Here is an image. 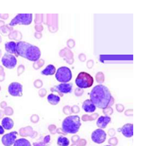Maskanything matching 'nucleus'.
<instances>
[{"label":"nucleus","mask_w":146,"mask_h":146,"mask_svg":"<svg viewBox=\"0 0 146 146\" xmlns=\"http://www.w3.org/2000/svg\"><path fill=\"white\" fill-rule=\"evenodd\" d=\"M47 101L51 105L56 106L60 102V96H58V95H55L54 94H50L47 96Z\"/></svg>","instance_id":"nucleus-19"},{"label":"nucleus","mask_w":146,"mask_h":146,"mask_svg":"<svg viewBox=\"0 0 146 146\" xmlns=\"http://www.w3.org/2000/svg\"><path fill=\"white\" fill-rule=\"evenodd\" d=\"M24 66L23 65H20L19 66L18 70H17V72H18V76L21 75L22 73H24Z\"/></svg>","instance_id":"nucleus-36"},{"label":"nucleus","mask_w":146,"mask_h":146,"mask_svg":"<svg viewBox=\"0 0 146 146\" xmlns=\"http://www.w3.org/2000/svg\"><path fill=\"white\" fill-rule=\"evenodd\" d=\"M18 133L17 131H11V132L4 135L1 138V143L4 146H11L14 145L15 141H17V137Z\"/></svg>","instance_id":"nucleus-11"},{"label":"nucleus","mask_w":146,"mask_h":146,"mask_svg":"<svg viewBox=\"0 0 146 146\" xmlns=\"http://www.w3.org/2000/svg\"><path fill=\"white\" fill-rule=\"evenodd\" d=\"M1 108H7V104H6V102H2L1 103Z\"/></svg>","instance_id":"nucleus-45"},{"label":"nucleus","mask_w":146,"mask_h":146,"mask_svg":"<svg viewBox=\"0 0 146 146\" xmlns=\"http://www.w3.org/2000/svg\"><path fill=\"white\" fill-rule=\"evenodd\" d=\"M104 113L107 116H109L110 115L113 113V109L111 107H107L106 108L104 109Z\"/></svg>","instance_id":"nucleus-25"},{"label":"nucleus","mask_w":146,"mask_h":146,"mask_svg":"<svg viewBox=\"0 0 146 146\" xmlns=\"http://www.w3.org/2000/svg\"><path fill=\"white\" fill-rule=\"evenodd\" d=\"M38 120H39V118H38V116L37 115H36V114H34V115H32L31 117V121L32 123H37L38 121Z\"/></svg>","instance_id":"nucleus-32"},{"label":"nucleus","mask_w":146,"mask_h":146,"mask_svg":"<svg viewBox=\"0 0 146 146\" xmlns=\"http://www.w3.org/2000/svg\"><path fill=\"white\" fill-rule=\"evenodd\" d=\"M79 59L81 60V61H85V58H84V54H81V55L79 56Z\"/></svg>","instance_id":"nucleus-43"},{"label":"nucleus","mask_w":146,"mask_h":146,"mask_svg":"<svg viewBox=\"0 0 146 146\" xmlns=\"http://www.w3.org/2000/svg\"><path fill=\"white\" fill-rule=\"evenodd\" d=\"M48 130H49L50 132L53 134H54L56 132V126L54 125H49V126H48Z\"/></svg>","instance_id":"nucleus-35"},{"label":"nucleus","mask_w":146,"mask_h":146,"mask_svg":"<svg viewBox=\"0 0 146 146\" xmlns=\"http://www.w3.org/2000/svg\"><path fill=\"white\" fill-rule=\"evenodd\" d=\"M72 146H76V145H73Z\"/></svg>","instance_id":"nucleus-49"},{"label":"nucleus","mask_w":146,"mask_h":146,"mask_svg":"<svg viewBox=\"0 0 146 146\" xmlns=\"http://www.w3.org/2000/svg\"><path fill=\"white\" fill-rule=\"evenodd\" d=\"M35 36L37 38H41V34H38V33H36L35 34Z\"/></svg>","instance_id":"nucleus-46"},{"label":"nucleus","mask_w":146,"mask_h":146,"mask_svg":"<svg viewBox=\"0 0 146 146\" xmlns=\"http://www.w3.org/2000/svg\"><path fill=\"white\" fill-rule=\"evenodd\" d=\"M83 94H84V91H83V89H81V88H76L75 95L76 96H82Z\"/></svg>","instance_id":"nucleus-30"},{"label":"nucleus","mask_w":146,"mask_h":146,"mask_svg":"<svg viewBox=\"0 0 146 146\" xmlns=\"http://www.w3.org/2000/svg\"><path fill=\"white\" fill-rule=\"evenodd\" d=\"M56 69L55 66L52 64H49L41 71V74L44 76H52L56 74Z\"/></svg>","instance_id":"nucleus-18"},{"label":"nucleus","mask_w":146,"mask_h":146,"mask_svg":"<svg viewBox=\"0 0 146 146\" xmlns=\"http://www.w3.org/2000/svg\"><path fill=\"white\" fill-rule=\"evenodd\" d=\"M80 146H84L85 144H86V141L85 140H81V143H79Z\"/></svg>","instance_id":"nucleus-41"},{"label":"nucleus","mask_w":146,"mask_h":146,"mask_svg":"<svg viewBox=\"0 0 146 146\" xmlns=\"http://www.w3.org/2000/svg\"><path fill=\"white\" fill-rule=\"evenodd\" d=\"M4 129L1 125H0V135H2V134H4Z\"/></svg>","instance_id":"nucleus-42"},{"label":"nucleus","mask_w":146,"mask_h":146,"mask_svg":"<svg viewBox=\"0 0 146 146\" xmlns=\"http://www.w3.org/2000/svg\"><path fill=\"white\" fill-rule=\"evenodd\" d=\"M19 134L22 137L30 136L31 138L36 137V133L33 131L32 127L31 126H27L25 128H21L19 131Z\"/></svg>","instance_id":"nucleus-15"},{"label":"nucleus","mask_w":146,"mask_h":146,"mask_svg":"<svg viewBox=\"0 0 146 146\" xmlns=\"http://www.w3.org/2000/svg\"><path fill=\"white\" fill-rule=\"evenodd\" d=\"M46 92L47 91L45 88H41V89H40L39 91H38V95H39V96L41 97V98H43V97H44L46 96Z\"/></svg>","instance_id":"nucleus-31"},{"label":"nucleus","mask_w":146,"mask_h":146,"mask_svg":"<svg viewBox=\"0 0 146 146\" xmlns=\"http://www.w3.org/2000/svg\"><path fill=\"white\" fill-rule=\"evenodd\" d=\"M111 122V118L110 116H107V115H101L98 118L96 122L97 126L101 129H104V128H106L107 125Z\"/></svg>","instance_id":"nucleus-13"},{"label":"nucleus","mask_w":146,"mask_h":146,"mask_svg":"<svg viewBox=\"0 0 146 146\" xmlns=\"http://www.w3.org/2000/svg\"><path fill=\"white\" fill-rule=\"evenodd\" d=\"M63 112L65 115H69L71 113V107L68 106H66L64 108H63Z\"/></svg>","instance_id":"nucleus-27"},{"label":"nucleus","mask_w":146,"mask_h":146,"mask_svg":"<svg viewBox=\"0 0 146 146\" xmlns=\"http://www.w3.org/2000/svg\"><path fill=\"white\" fill-rule=\"evenodd\" d=\"M5 50L8 52V54H14L15 56H18L16 51V47H17V43L14 41H9L5 44Z\"/></svg>","instance_id":"nucleus-17"},{"label":"nucleus","mask_w":146,"mask_h":146,"mask_svg":"<svg viewBox=\"0 0 146 146\" xmlns=\"http://www.w3.org/2000/svg\"><path fill=\"white\" fill-rule=\"evenodd\" d=\"M8 92L11 96L21 97L23 95V86L20 83L12 82L8 87Z\"/></svg>","instance_id":"nucleus-9"},{"label":"nucleus","mask_w":146,"mask_h":146,"mask_svg":"<svg viewBox=\"0 0 146 146\" xmlns=\"http://www.w3.org/2000/svg\"><path fill=\"white\" fill-rule=\"evenodd\" d=\"M71 113H78L80 112L79 108H78V106L76 105L74 106L72 108H71Z\"/></svg>","instance_id":"nucleus-34"},{"label":"nucleus","mask_w":146,"mask_h":146,"mask_svg":"<svg viewBox=\"0 0 146 146\" xmlns=\"http://www.w3.org/2000/svg\"><path fill=\"white\" fill-rule=\"evenodd\" d=\"M8 17V14H0V17H3L4 19H7Z\"/></svg>","instance_id":"nucleus-44"},{"label":"nucleus","mask_w":146,"mask_h":146,"mask_svg":"<svg viewBox=\"0 0 146 146\" xmlns=\"http://www.w3.org/2000/svg\"><path fill=\"white\" fill-rule=\"evenodd\" d=\"M94 82V78L91 74L86 72H80L76 78L75 83L78 88H88L93 86Z\"/></svg>","instance_id":"nucleus-4"},{"label":"nucleus","mask_w":146,"mask_h":146,"mask_svg":"<svg viewBox=\"0 0 146 146\" xmlns=\"http://www.w3.org/2000/svg\"><path fill=\"white\" fill-rule=\"evenodd\" d=\"M51 141V136L50 135H46L44 138V140H43V142L45 143L46 144H48V143Z\"/></svg>","instance_id":"nucleus-38"},{"label":"nucleus","mask_w":146,"mask_h":146,"mask_svg":"<svg viewBox=\"0 0 146 146\" xmlns=\"http://www.w3.org/2000/svg\"><path fill=\"white\" fill-rule=\"evenodd\" d=\"M81 126V118L78 115H68L63 121L61 131L65 134H76Z\"/></svg>","instance_id":"nucleus-3"},{"label":"nucleus","mask_w":146,"mask_h":146,"mask_svg":"<svg viewBox=\"0 0 146 146\" xmlns=\"http://www.w3.org/2000/svg\"><path fill=\"white\" fill-rule=\"evenodd\" d=\"M96 81L98 83H102L104 81V75L102 73H99V74H96Z\"/></svg>","instance_id":"nucleus-24"},{"label":"nucleus","mask_w":146,"mask_h":146,"mask_svg":"<svg viewBox=\"0 0 146 146\" xmlns=\"http://www.w3.org/2000/svg\"><path fill=\"white\" fill-rule=\"evenodd\" d=\"M106 133L103 129H96L91 134V140L97 144H101L105 142L106 139Z\"/></svg>","instance_id":"nucleus-10"},{"label":"nucleus","mask_w":146,"mask_h":146,"mask_svg":"<svg viewBox=\"0 0 146 146\" xmlns=\"http://www.w3.org/2000/svg\"><path fill=\"white\" fill-rule=\"evenodd\" d=\"M105 146H111V145H105Z\"/></svg>","instance_id":"nucleus-50"},{"label":"nucleus","mask_w":146,"mask_h":146,"mask_svg":"<svg viewBox=\"0 0 146 146\" xmlns=\"http://www.w3.org/2000/svg\"><path fill=\"white\" fill-rule=\"evenodd\" d=\"M70 144V141L66 137L60 135L57 138V145L58 146H68Z\"/></svg>","instance_id":"nucleus-20"},{"label":"nucleus","mask_w":146,"mask_h":146,"mask_svg":"<svg viewBox=\"0 0 146 146\" xmlns=\"http://www.w3.org/2000/svg\"><path fill=\"white\" fill-rule=\"evenodd\" d=\"M44 61L43 59H40V60H38L37 61H36V62H34V68H35V69H38V68H41V66H43V65H44Z\"/></svg>","instance_id":"nucleus-23"},{"label":"nucleus","mask_w":146,"mask_h":146,"mask_svg":"<svg viewBox=\"0 0 146 146\" xmlns=\"http://www.w3.org/2000/svg\"><path fill=\"white\" fill-rule=\"evenodd\" d=\"M116 109H117V111H118V112H120V113L122 112V111L124 110L123 106L121 105V104H117V105H116Z\"/></svg>","instance_id":"nucleus-39"},{"label":"nucleus","mask_w":146,"mask_h":146,"mask_svg":"<svg viewBox=\"0 0 146 146\" xmlns=\"http://www.w3.org/2000/svg\"><path fill=\"white\" fill-rule=\"evenodd\" d=\"M35 28H36V30L38 32H41V31L43 30V27L41 25H36Z\"/></svg>","instance_id":"nucleus-40"},{"label":"nucleus","mask_w":146,"mask_h":146,"mask_svg":"<svg viewBox=\"0 0 146 146\" xmlns=\"http://www.w3.org/2000/svg\"><path fill=\"white\" fill-rule=\"evenodd\" d=\"M13 146H31V143L26 138H19L17 139Z\"/></svg>","instance_id":"nucleus-21"},{"label":"nucleus","mask_w":146,"mask_h":146,"mask_svg":"<svg viewBox=\"0 0 146 146\" xmlns=\"http://www.w3.org/2000/svg\"><path fill=\"white\" fill-rule=\"evenodd\" d=\"M34 86H35L36 88H41V87H42V86H43L42 81H41V80H39V79L36 80V81H34Z\"/></svg>","instance_id":"nucleus-26"},{"label":"nucleus","mask_w":146,"mask_h":146,"mask_svg":"<svg viewBox=\"0 0 146 146\" xmlns=\"http://www.w3.org/2000/svg\"><path fill=\"white\" fill-rule=\"evenodd\" d=\"M98 117V113H94L91 115H84L81 117V120L83 121H94Z\"/></svg>","instance_id":"nucleus-22"},{"label":"nucleus","mask_w":146,"mask_h":146,"mask_svg":"<svg viewBox=\"0 0 146 146\" xmlns=\"http://www.w3.org/2000/svg\"><path fill=\"white\" fill-rule=\"evenodd\" d=\"M1 41V36H0V42Z\"/></svg>","instance_id":"nucleus-48"},{"label":"nucleus","mask_w":146,"mask_h":146,"mask_svg":"<svg viewBox=\"0 0 146 146\" xmlns=\"http://www.w3.org/2000/svg\"><path fill=\"white\" fill-rule=\"evenodd\" d=\"M90 100L96 107L103 110L107 107H111L115 101L109 89L102 84L93 88L90 93Z\"/></svg>","instance_id":"nucleus-1"},{"label":"nucleus","mask_w":146,"mask_h":146,"mask_svg":"<svg viewBox=\"0 0 146 146\" xmlns=\"http://www.w3.org/2000/svg\"><path fill=\"white\" fill-rule=\"evenodd\" d=\"M1 64L8 69H13L17 64V59L15 56L7 53L1 58Z\"/></svg>","instance_id":"nucleus-8"},{"label":"nucleus","mask_w":146,"mask_h":146,"mask_svg":"<svg viewBox=\"0 0 146 146\" xmlns=\"http://www.w3.org/2000/svg\"><path fill=\"white\" fill-rule=\"evenodd\" d=\"M82 108L86 113H93L94 112H95L96 109V107L95 106V105L93 104V102L91 100L87 99L83 103Z\"/></svg>","instance_id":"nucleus-14"},{"label":"nucleus","mask_w":146,"mask_h":146,"mask_svg":"<svg viewBox=\"0 0 146 146\" xmlns=\"http://www.w3.org/2000/svg\"><path fill=\"white\" fill-rule=\"evenodd\" d=\"M4 113L7 115H11L13 114V109L10 107H7L4 110Z\"/></svg>","instance_id":"nucleus-29"},{"label":"nucleus","mask_w":146,"mask_h":146,"mask_svg":"<svg viewBox=\"0 0 146 146\" xmlns=\"http://www.w3.org/2000/svg\"><path fill=\"white\" fill-rule=\"evenodd\" d=\"M0 90H1V87H0Z\"/></svg>","instance_id":"nucleus-51"},{"label":"nucleus","mask_w":146,"mask_h":146,"mask_svg":"<svg viewBox=\"0 0 146 146\" xmlns=\"http://www.w3.org/2000/svg\"><path fill=\"white\" fill-rule=\"evenodd\" d=\"M16 51L18 56H19L33 62L39 60L41 54V50L38 47L23 41H19L17 43Z\"/></svg>","instance_id":"nucleus-2"},{"label":"nucleus","mask_w":146,"mask_h":146,"mask_svg":"<svg viewBox=\"0 0 146 146\" xmlns=\"http://www.w3.org/2000/svg\"><path fill=\"white\" fill-rule=\"evenodd\" d=\"M3 115H4V113H3V111H0V118H3Z\"/></svg>","instance_id":"nucleus-47"},{"label":"nucleus","mask_w":146,"mask_h":146,"mask_svg":"<svg viewBox=\"0 0 146 146\" xmlns=\"http://www.w3.org/2000/svg\"><path fill=\"white\" fill-rule=\"evenodd\" d=\"M5 74H4V69L1 66H0V81H3L4 80Z\"/></svg>","instance_id":"nucleus-33"},{"label":"nucleus","mask_w":146,"mask_h":146,"mask_svg":"<svg viewBox=\"0 0 146 146\" xmlns=\"http://www.w3.org/2000/svg\"><path fill=\"white\" fill-rule=\"evenodd\" d=\"M73 84H68V83H64V84H60L58 85L51 88V92H56L59 94L61 96H63L64 94H71L72 92Z\"/></svg>","instance_id":"nucleus-7"},{"label":"nucleus","mask_w":146,"mask_h":146,"mask_svg":"<svg viewBox=\"0 0 146 146\" xmlns=\"http://www.w3.org/2000/svg\"><path fill=\"white\" fill-rule=\"evenodd\" d=\"M47 144L44 143L43 141H40V142H35L33 143L34 146H46Z\"/></svg>","instance_id":"nucleus-37"},{"label":"nucleus","mask_w":146,"mask_h":146,"mask_svg":"<svg viewBox=\"0 0 146 146\" xmlns=\"http://www.w3.org/2000/svg\"><path fill=\"white\" fill-rule=\"evenodd\" d=\"M20 33L19 31H14L12 34H11L9 35V38H13V39H20V38L18 37V34H19Z\"/></svg>","instance_id":"nucleus-28"},{"label":"nucleus","mask_w":146,"mask_h":146,"mask_svg":"<svg viewBox=\"0 0 146 146\" xmlns=\"http://www.w3.org/2000/svg\"><path fill=\"white\" fill-rule=\"evenodd\" d=\"M119 132L122 133L125 138H131L133 135V125L132 123H127L121 128L118 129Z\"/></svg>","instance_id":"nucleus-12"},{"label":"nucleus","mask_w":146,"mask_h":146,"mask_svg":"<svg viewBox=\"0 0 146 146\" xmlns=\"http://www.w3.org/2000/svg\"><path fill=\"white\" fill-rule=\"evenodd\" d=\"M33 19L32 14H19L10 21L9 25L14 27L16 25H29Z\"/></svg>","instance_id":"nucleus-6"},{"label":"nucleus","mask_w":146,"mask_h":146,"mask_svg":"<svg viewBox=\"0 0 146 146\" xmlns=\"http://www.w3.org/2000/svg\"><path fill=\"white\" fill-rule=\"evenodd\" d=\"M55 78L56 81L61 84L68 83L72 79V73L71 69L66 66L60 67L56 71Z\"/></svg>","instance_id":"nucleus-5"},{"label":"nucleus","mask_w":146,"mask_h":146,"mask_svg":"<svg viewBox=\"0 0 146 146\" xmlns=\"http://www.w3.org/2000/svg\"><path fill=\"white\" fill-rule=\"evenodd\" d=\"M14 125V121L11 118L5 117V118H3L2 120H1V126L4 128V130L9 131V130L12 129Z\"/></svg>","instance_id":"nucleus-16"}]
</instances>
